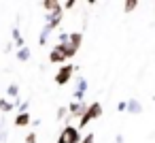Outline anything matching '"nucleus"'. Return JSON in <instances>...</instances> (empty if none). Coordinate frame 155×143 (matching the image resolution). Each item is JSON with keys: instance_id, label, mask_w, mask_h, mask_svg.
<instances>
[{"instance_id": "obj_1", "label": "nucleus", "mask_w": 155, "mask_h": 143, "mask_svg": "<svg viewBox=\"0 0 155 143\" xmlns=\"http://www.w3.org/2000/svg\"><path fill=\"white\" fill-rule=\"evenodd\" d=\"M102 115V105L100 103H91V105H85V109H83V113L77 117L79 120V124H77V128L79 130H83V128H87V124H91L94 120H98Z\"/></svg>"}, {"instance_id": "obj_2", "label": "nucleus", "mask_w": 155, "mask_h": 143, "mask_svg": "<svg viewBox=\"0 0 155 143\" xmlns=\"http://www.w3.org/2000/svg\"><path fill=\"white\" fill-rule=\"evenodd\" d=\"M81 43H83V34H81V32H72V34H68V41H66V43H62L68 60L77 56V51L81 49Z\"/></svg>"}, {"instance_id": "obj_3", "label": "nucleus", "mask_w": 155, "mask_h": 143, "mask_svg": "<svg viewBox=\"0 0 155 143\" xmlns=\"http://www.w3.org/2000/svg\"><path fill=\"white\" fill-rule=\"evenodd\" d=\"M79 139H81V130L68 122V124L64 126V130L60 132V139H58V143H79Z\"/></svg>"}, {"instance_id": "obj_4", "label": "nucleus", "mask_w": 155, "mask_h": 143, "mask_svg": "<svg viewBox=\"0 0 155 143\" xmlns=\"http://www.w3.org/2000/svg\"><path fill=\"white\" fill-rule=\"evenodd\" d=\"M72 75H74V66L72 64H68V62H64L62 66H60V71L55 73V83L58 85H66V83H70V79H72Z\"/></svg>"}, {"instance_id": "obj_5", "label": "nucleus", "mask_w": 155, "mask_h": 143, "mask_svg": "<svg viewBox=\"0 0 155 143\" xmlns=\"http://www.w3.org/2000/svg\"><path fill=\"white\" fill-rule=\"evenodd\" d=\"M62 17H64V11L60 9V11H47V24H45V28H49L51 32L53 30H58L60 28V24H62Z\"/></svg>"}, {"instance_id": "obj_6", "label": "nucleus", "mask_w": 155, "mask_h": 143, "mask_svg": "<svg viewBox=\"0 0 155 143\" xmlns=\"http://www.w3.org/2000/svg\"><path fill=\"white\" fill-rule=\"evenodd\" d=\"M85 105H87L85 100H72V103L66 107V109H68V115H66V120H64V122H72V120H77V117L83 113Z\"/></svg>"}, {"instance_id": "obj_7", "label": "nucleus", "mask_w": 155, "mask_h": 143, "mask_svg": "<svg viewBox=\"0 0 155 143\" xmlns=\"http://www.w3.org/2000/svg\"><path fill=\"white\" fill-rule=\"evenodd\" d=\"M66 60H68V58H66L64 45H62V43L53 45V49H51V54H49V62H53V64H64Z\"/></svg>"}, {"instance_id": "obj_8", "label": "nucleus", "mask_w": 155, "mask_h": 143, "mask_svg": "<svg viewBox=\"0 0 155 143\" xmlns=\"http://www.w3.org/2000/svg\"><path fill=\"white\" fill-rule=\"evenodd\" d=\"M85 92H87V79H85V77H79V79H77V90L72 92V98H74V100H83Z\"/></svg>"}, {"instance_id": "obj_9", "label": "nucleus", "mask_w": 155, "mask_h": 143, "mask_svg": "<svg viewBox=\"0 0 155 143\" xmlns=\"http://www.w3.org/2000/svg\"><path fill=\"white\" fill-rule=\"evenodd\" d=\"M30 122H32V117H30V113H28V111H19L13 124H15L17 128H24V126H28Z\"/></svg>"}, {"instance_id": "obj_10", "label": "nucleus", "mask_w": 155, "mask_h": 143, "mask_svg": "<svg viewBox=\"0 0 155 143\" xmlns=\"http://www.w3.org/2000/svg\"><path fill=\"white\" fill-rule=\"evenodd\" d=\"M11 43L15 45V49H17V47H24V45H26V41H24V37H21V32H19V28H17V26H15V28L11 30Z\"/></svg>"}, {"instance_id": "obj_11", "label": "nucleus", "mask_w": 155, "mask_h": 143, "mask_svg": "<svg viewBox=\"0 0 155 143\" xmlns=\"http://www.w3.org/2000/svg\"><path fill=\"white\" fill-rule=\"evenodd\" d=\"M125 111H127V113H132V115H138V113L142 111V107H140V103H138L136 98H132V100H127V103H125Z\"/></svg>"}, {"instance_id": "obj_12", "label": "nucleus", "mask_w": 155, "mask_h": 143, "mask_svg": "<svg viewBox=\"0 0 155 143\" xmlns=\"http://www.w3.org/2000/svg\"><path fill=\"white\" fill-rule=\"evenodd\" d=\"M30 58H32V51H30L26 45H24V47H17V60H19V62H28Z\"/></svg>"}, {"instance_id": "obj_13", "label": "nucleus", "mask_w": 155, "mask_h": 143, "mask_svg": "<svg viewBox=\"0 0 155 143\" xmlns=\"http://www.w3.org/2000/svg\"><path fill=\"white\" fill-rule=\"evenodd\" d=\"M13 109H15V103H11L9 98H0V111H2V113H9Z\"/></svg>"}, {"instance_id": "obj_14", "label": "nucleus", "mask_w": 155, "mask_h": 143, "mask_svg": "<svg viewBox=\"0 0 155 143\" xmlns=\"http://www.w3.org/2000/svg\"><path fill=\"white\" fill-rule=\"evenodd\" d=\"M43 7H45V11H60V9H62V5L58 2V0H45ZM62 11H64V9H62Z\"/></svg>"}, {"instance_id": "obj_15", "label": "nucleus", "mask_w": 155, "mask_h": 143, "mask_svg": "<svg viewBox=\"0 0 155 143\" xmlns=\"http://www.w3.org/2000/svg\"><path fill=\"white\" fill-rule=\"evenodd\" d=\"M138 9V0H125V5H123V11L130 15V13H134Z\"/></svg>"}, {"instance_id": "obj_16", "label": "nucleus", "mask_w": 155, "mask_h": 143, "mask_svg": "<svg viewBox=\"0 0 155 143\" xmlns=\"http://www.w3.org/2000/svg\"><path fill=\"white\" fill-rule=\"evenodd\" d=\"M49 37H51V30H49V28H43V32H41V37H38V45H47Z\"/></svg>"}, {"instance_id": "obj_17", "label": "nucleus", "mask_w": 155, "mask_h": 143, "mask_svg": "<svg viewBox=\"0 0 155 143\" xmlns=\"http://www.w3.org/2000/svg\"><path fill=\"white\" fill-rule=\"evenodd\" d=\"M7 94H9L11 98H17V96H19V85H17V83H11V85L7 88Z\"/></svg>"}, {"instance_id": "obj_18", "label": "nucleus", "mask_w": 155, "mask_h": 143, "mask_svg": "<svg viewBox=\"0 0 155 143\" xmlns=\"http://www.w3.org/2000/svg\"><path fill=\"white\" fill-rule=\"evenodd\" d=\"M66 115H68V109H66V107H60V109H58V113H55V117H58L60 122H64V120H66Z\"/></svg>"}, {"instance_id": "obj_19", "label": "nucleus", "mask_w": 155, "mask_h": 143, "mask_svg": "<svg viewBox=\"0 0 155 143\" xmlns=\"http://www.w3.org/2000/svg\"><path fill=\"white\" fill-rule=\"evenodd\" d=\"M94 139H96V134H94V132H87L85 137L79 139V143H94Z\"/></svg>"}, {"instance_id": "obj_20", "label": "nucleus", "mask_w": 155, "mask_h": 143, "mask_svg": "<svg viewBox=\"0 0 155 143\" xmlns=\"http://www.w3.org/2000/svg\"><path fill=\"white\" fill-rule=\"evenodd\" d=\"M74 5H77V0H66V2L62 5V9L64 11H70V9H74Z\"/></svg>"}, {"instance_id": "obj_21", "label": "nucleus", "mask_w": 155, "mask_h": 143, "mask_svg": "<svg viewBox=\"0 0 155 143\" xmlns=\"http://www.w3.org/2000/svg\"><path fill=\"white\" fill-rule=\"evenodd\" d=\"M68 41V32H60L58 34V43H66Z\"/></svg>"}, {"instance_id": "obj_22", "label": "nucleus", "mask_w": 155, "mask_h": 143, "mask_svg": "<svg viewBox=\"0 0 155 143\" xmlns=\"http://www.w3.org/2000/svg\"><path fill=\"white\" fill-rule=\"evenodd\" d=\"M26 143H36V132H30L26 137Z\"/></svg>"}, {"instance_id": "obj_23", "label": "nucleus", "mask_w": 155, "mask_h": 143, "mask_svg": "<svg viewBox=\"0 0 155 143\" xmlns=\"http://www.w3.org/2000/svg\"><path fill=\"white\" fill-rule=\"evenodd\" d=\"M117 111H119V113H125V100H121V103L117 105Z\"/></svg>"}, {"instance_id": "obj_24", "label": "nucleus", "mask_w": 155, "mask_h": 143, "mask_svg": "<svg viewBox=\"0 0 155 143\" xmlns=\"http://www.w3.org/2000/svg\"><path fill=\"white\" fill-rule=\"evenodd\" d=\"M13 47H15V45H13V43H7V45H5V51H7V54H9V51H13Z\"/></svg>"}, {"instance_id": "obj_25", "label": "nucleus", "mask_w": 155, "mask_h": 143, "mask_svg": "<svg viewBox=\"0 0 155 143\" xmlns=\"http://www.w3.org/2000/svg\"><path fill=\"white\" fill-rule=\"evenodd\" d=\"M7 134H9L7 130H2V132H0V141H5V139H7Z\"/></svg>"}, {"instance_id": "obj_26", "label": "nucleus", "mask_w": 155, "mask_h": 143, "mask_svg": "<svg viewBox=\"0 0 155 143\" xmlns=\"http://www.w3.org/2000/svg\"><path fill=\"white\" fill-rule=\"evenodd\" d=\"M115 143H123V137H121V134H117V139H115Z\"/></svg>"}, {"instance_id": "obj_27", "label": "nucleus", "mask_w": 155, "mask_h": 143, "mask_svg": "<svg viewBox=\"0 0 155 143\" xmlns=\"http://www.w3.org/2000/svg\"><path fill=\"white\" fill-rule=\"evenodd\" d=\"M94 2H96V0H87V5H94Z\"/></svg>"}]
</instances>
